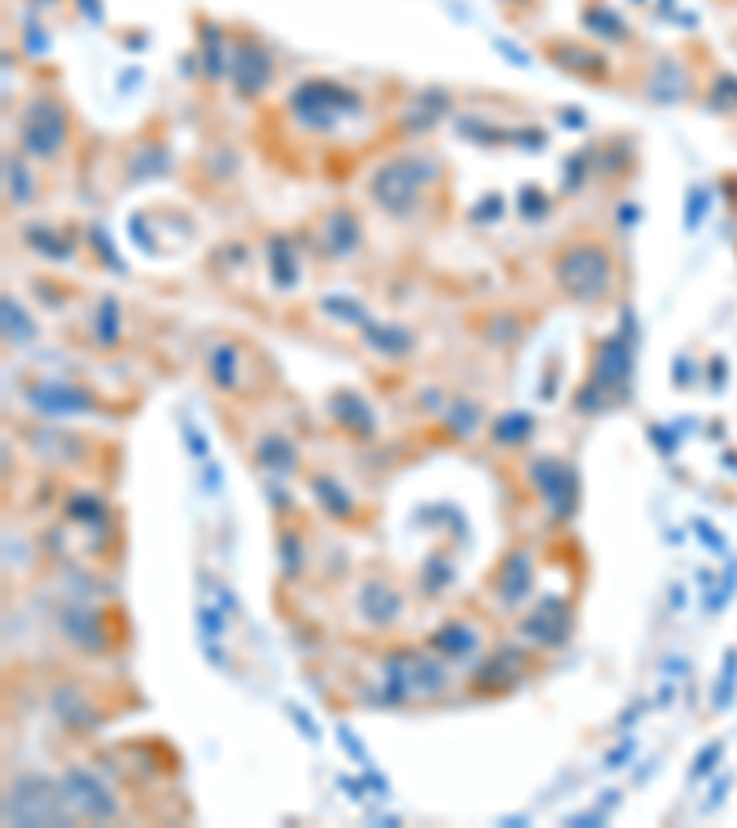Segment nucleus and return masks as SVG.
I'll use <instances>...</instances> for the list:
<instances>
[{"label": "nucleus", "instance_id": "7ed1b4c3", "mask_svg": "<svg viewBox=\"0 0 737 828\" xmlns=\"http://www.w3.org/2000/svg\"><path fill=\"white\" fill-rule=\"evenodd\" d=\"M424 181H432V162L424 159H395L387 162L384 170H376L373 178V199L387 210H410V203L416 199V188Z\"/></svg>", "mask_w": 737, "mask_h": 828}, {"label": "nucleus", "instance_id": "ddd939ff", "mask_svg": "<svg viewBox=\"0 0 737 828\" xmlns=\"http://www.w3.org/2000/svg\"><path fill=\"white\" fill-rule=\"evenodd\" d=\"M432 648L446 652V656H458L464 659L472 648H476V633H472L464 622H446V626L432 637Z\"/></svg>", "mask_w": 737, "mask_h": 828}, {"label": "nucleus", "instance_id": "0eeeda50", "mask_svg": "<svg viewBox=\"0 0 737 828\" xmlns=\"http://www.w3.org/2000/svg\"><path fill=\"white\" fill-rule=\"evenodd\" d=\"M627 379H630V350L624 336H613L601 343L597 357V376L594 383L587 387L583 394H627Z\"/></svg>", "mask_w": 737, "mask_h": 828}, {"label": "nucleus", "instance_id": "423d86ee", "mask_svg": "<svg viewBox=\"0 0 737 828\" xmlns=\"http://www.w3.org/2000/svg\"><path fill=\"white\" fill-rule=\"evenodd\" d=\"M63 795H67V806H71L74 814H82V817H96V821H104V817L119 814V803H114V795L104 788L100 777L89 774V769H82V766L67 769Z\"/></svg>", "mask_w": 737, "mask_h": 828}, {"label": "nucleus", "instance_id": "2eb2a0df", "mask_svg": "<svg viewBox=\"0 0 737 828\" xmlns=\"http://www.w3.org/2000/svg\"><path fill=\"white\" fill-rule=\"evenodd\" d=\"M528 589H531V563H528V557H512L506 568H502L498 593L506 600H520Z\"/></svg>", "mask_w": 737, "mask_h": 828}, {"label": "nucleus", "instance_id": "f03ea898", "mask_svg": "<svg viewBox=\"0 0 737 828\" xmlns=\"http://www.w3.org/2000/svg\"><path fill=\"white\" fill-rule=\"evenodd\" d=\"M67 795L45 777H19V781L8 788L4 799V821L8 825H67Z\"/></svg>", "mask_w": 737, "mask_h": 828}, {"label": "nucleus", "instance_id": "b1692460", "mask_svg": "<svg viewBox=\"0 0 737 828\" xmlns=\"http://www.w3.org/2000/svg\"><path fill=\"white\" fill-rule=\"evenodd\" d=\"M365 336L373 339V343L380 346V350H387V354H399V350H406V346H410V336H406V331H399V328H391V331H380L376 325H368V328H365Z\"/></svg>", "mask_w": 737, "mask_h": 828}, {"label": "nucleus", "instance_id": "412c9836", "mask_svg": "<svg viewBox=\"0 0 737 828\" xmlns=\"http://www.w3.org/2000/svg\"><path fill=\"white\" fill-rule=\"evenodd\" d=\"M210 376H215L218 387L232 391V387H237V350L218 346L215 354H210Z\"/></svg>", "mask_w": 737, "mask_h": 828}, {"label": "nucleus", "instance_id": "1a4fd4ad", "mask_svg": "<svg viewBox=\"0 0 737 828\" xmlns=\"http://www.w3.org/2000/svg\"><path fill=\"white\" fill-rule=\"evenodd\" d=\"M31 405L45 416H67V413H89L93 398L82 391V387L71 383H37L26 391Z\"/></svg>", "mask_w": 737, "mask_h": 828}, {"label": "nucleus", "instance_id": "bb28decb", "mask_svg": "<svg viewBox=\"0 0 737 828\" xmlns=\"http://www.w3.org/2000/svg\"><path fill=\"white\" fill-rule=\"evenodd\" d=\"M71 515L74 520H96V515H104V501H96V497H74Z\"/></svg>", "mask_w": 737, "mask_h": 828}, {"label": "nucleus", "instance_id": "9d476101", "mask_svg": "<svg viewBox=\"0 0 737 828\" xmlns=\"http://www.w3.org/2000/svg\"><path fill=\"white\" fill-rule=\"evenodd\" d=\"M232 82H237V89L244 93V96L258 93L262 85L269 82L266 52H262V48H255V45H247V41H240L237 52H232Z\"/></svg>", "mask_w": 737, "mask_h": 828}, {"label": "nucleus", "instance_id": "f8f14e48", "mask_svg": "<svg viewBox=\"0 0 737 828\" xmlns=\"http://www.w3.org/2000/svg\"><path fill=\"white\" fill-rule=\"evenodd\" d=\"M63 630L74 645H82L85 652H104V622L100 616L85 608H67L63 611Z\"/></svg>", "mask_w": 737, "mask_h": 828}, {"label": "nucleus", "instance_id": "6ab92c4d", "mask_svg": "<svg viewBox=\"0 0 737 828\" xmlns=\"http://www.w3.org/2000/svg\"><path fill=\"white\" fill-rule=\"evenodd\" d=\"M531 435V416L528 413H509L494 424V442L502 446H512V442H523Z\"/></svg>", "mask_w": 737, "mask_h": 828}, {"label": "nucleus", "instance_id": "4be33fe9", "mask_svg": "<svg viewBox=\"0 0 737 828\" xmlns=\"http://www.w3.org/2000/svg\"><path fill=\"white\" fill-rule=\"evenodd\" d=\"M4 331H8V339H15V343H23V339L34 336V325L26 320V314L19 309V302L12 295L4 299Z\"/></svg>", "mask_w": 737, "mask_h": 828}, {"label": "nucleus", "instance_id": "6e6552de", "mask_svg": "<svg viewBox=\"0 0 737 828\" xmlns=\"http://www.w3.org/2000/svg\"><path fill=\"white\" fill-rule=\"evenodd\" d=\"M531 475H535V483L542 486V494H546V501L557 520H565V515L576 512V472H571L568 464L546 456V461L531 464Z\"/></svg>", "mask_w": 737, "mask_h": 828}, {"label": "nucleus", "instance_id": "39448f33", "mask_svg": "<svg viewBox=\"0 0 737 828\" xmlns=\"http://www.w3.org/2000/svg\"><path fill=\"white\" fill-rule=\"evenodd\" d=\"M295 114L314 130H328L336 119H343L347 111H358V96L347 93L343 85H325V82H306L299 85L292 96Z\"/></svg>", "mask_w": 737, "mask_h": 828}, {"label": "nucleus", "instance_id": "a211bd4d", "mask_svg": "<svg viewBox=\"0 0 737 828\" xmlns=\"http://www.w3.org/2000/svg\"><path fill=\"white\" fill-rule=\"evenodd\" d=\"M258 461L269 464L274 472H285V467L295 464V450L285 442V438H262V442H258Z\"/></svg>", "mask_w": 737, "mask_h": 828}, {"label": "nucleus", "instance_id": "c85d7f7f", "mask_svg": "<svg viewBox=\"0 0 737 828\" xmlns=\"http://www.w3.org/2000/svg\"><path fill=\"white\" fill-rule=\"evenodd\" d=\"M285 549H288V552H285V557H288V560H285L288 571H295V568H299V541H295V534H285Z\"/></svg>", "mask_w": 737, "mask_h": 828}, {"label": "nucleus", "instance_id": "dca6fc26", "mask_svg": "<svg viewBox=\"0 0 737 828\" xmlns=\"http://www.w3.org/2000/svg\"><path fill=\"white\" fill-rule=\"evenodd\" d=\"M333 405H336V421H339V424H347V427H351V431H358V435L373 431V413H368V405L362 402V398L339 394Z\"/></svg>", "mask_w": 737, "mask_h": 828}, {"label": "nucleus", "instance_id": "393cba45", "mask_svg": "<svg viewBox=\"0 0 737 828\" xmlns=\"http://www.w3.org/2000/svg\"><path fill=\"white\" fill-rule=\"evenodd\" d=\"M274 277H277V284H285V288L295 284V269H292V258H288L285 240H274Z\"/></svg>", "mask_w": 737, "mask_h": 828}, {"label": "nucleus", "instance_id": "4468645a", "mask_svg": "<svg viewBox=\"0 0 737 828\" xmlns=\"http://www.w3.org/2000/svg\"><path fill=\"white\" fill-rule=\"evenodd\" d=\"M362 608H365V616L373 619V622H391L395 616H399V597H395L391 589L387 586H365V593H362Z\"/></svg>", "mask_w": 737, "mask_h": 828}, {"label": "nucleus", "instance_id": "9b49d317", "mask_svg": "<svg viewBox=\"0 0 737 828\" xmlns=\"http://www.w3.org/2000/svg\"><path fill=\"white\" fill-rule=\"evenodd\" d=\"M568 630H571V619H568V608L560 600L539 604L535 616L523 622V633H528V637H535L539 645H560V641L568 637Z\"/></svg>", "mask_w": 737, "mask_h": 828}, {"label": "nucleus", "instance_id": "aec40b11", "mask_svg": "<svg viewBox=\"0 0 737 828\" xmlns=\"http://www.w3.org/2000/svg\"><path fill=\"white\" fill-rule=\"evenodd\" d=\"M310 486H314V494L322 497V504H325V509L333 512V515H351V497L339 490V486H336L333 479H328V475H317V479L310 483Z\"/></svg>", "mask_w": 737, "mask_h": 828}, {"label": "nucleus", "instance_id": "c756f323", "mask_svg": "<svg viewBox=\"0 0 737 828\" xmlns=\"http://www.w3.org/2000/svg\"><path fill=\"white\" fill-rule=\"evenodd\" d=\"M506 4H520V0H506Z\"/></svg>", "mask_w": 737, "mask_h": 828}, {"label": "nucleus", "instance_id": "5701e85b", "mask_svg": "<svg viewBox=\"0 0 737 828\" xmlns=\"http://www.w3.org/2000/svg\"><path fill=\"white\" fill-rule=\"evenodd\" d=\"M96 336H100V343H108V346L119 339V306H114V299H104L100 317H96Z\"/></svg>", "mask_w": 737, "mask_h": 828}, {"label": "nucleus", "instance_id": "f257e3e1", "mask_svg": "<svg viewBox=\"0 0 737 828\" xmlns=\"http://www.w3.org/2000/svg\"><path fill=\"white\" fill-rule=\"evenodd\" d=\"M553 277L571 299L594 302L613 284V258L597 243H571L565 255H557L553 261Z\"/></svg>", "mask_w": 737, "mask_h": 828}, {"label": "nucleus", "instance_id": "20e7f679", "mask_svg": "<svg viewBox=\"0 0 737 828\" xmlns=\"http://www.w3.org/2000/svg\"><path fill=\"white\" fill-rule=\"evenodd\" d=\"M67 141V114L52 100H34L19 122V144L34 159H52Z\"/></svg>", "mask_w": 737, "mask_h": 828}, {"label": "nucleus", "instance_id": "cd10ccee", "mask_svg": "<svg viewBox=\"0 0 737 828\" xmlns=\"http://www.w3.org/2000/svg\"><path fill=\"white\" fill-rule=\"evenodd\" d=\"M480 421V413H476V405H458V409H454V416H450V424H454V431H469V427L472 424H476Z\"/></svg>", "mask_w": 737, "mask_h": 828}, {"label": "nucleus", "instance_id": "a878e982", "mask_svg": "<svg viewBox=\"0 0 737 828\" xmlns=\"http://www.w3.org/2000/svg\"><path fill=\"white\" fill-rule=\"evenodd\" d=\"M8 188H12L15 203H23L26 196H31V181H26V170L19 162L8 159Z\"/></svg>", "mask_w": 737, "mask_h": 828}, {"label": "nucleus", "instance_id": "f3484780", "mask_svg": "<svg viewBox=\"0 0 737 828\" xmlns=\"http://www.w3.org/2000/svg\"><path fill=\"white\" fill-rule=\"evenodd\" d=\"M354 243H358V221L347 210L333 214V221H328V251H333V255H347Z\"/></svg>", "mask_w": 737, "mask_h": 828}]
</instances>
